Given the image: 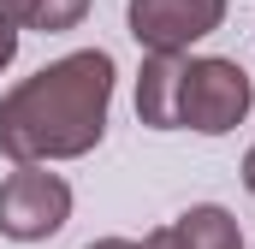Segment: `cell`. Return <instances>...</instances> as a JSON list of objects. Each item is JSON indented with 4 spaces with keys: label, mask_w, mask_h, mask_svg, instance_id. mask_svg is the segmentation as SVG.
Listing matches in <instances>:
<instances>
[{
    "label": "cell",
    "mask_w": 255,
    "mask_h": 249,
    "mask_svg": "<svg viewBox=\"0 0 255 249\" xmlns=\"http://www.w3.org/2000/svg\"><path fill=\"white\" fill-rule=\"evenodd\" d=\"M166 232H172V244H178V249H244L238 220H232L220 202H196V208H184Z\"/></svg>",
    "instance_id": "obj_6"
},
{
    "label": "cell",
    "mask_w": 255,
    "mask_h": 249,
    "mask_svg": "<svg viewBox=\"0 0 255 249\" xmlns=\"http://www.w3.org/2000/svg\"><path fill=\"white\" fill-rule=\"evenodd\" d=\"M226 18V0H130L125 24L136 48L148 54H190V42L214 36Z\"/></svg>",
    "instance_id": "obj_4"
},
{
    "label": "cell",
    "mask_w": 255,
    "mask_h": 249,
    "mask_svg": "<svg viewBox=\"0 0 255 249\" xmlns=\"http://www.w3.org/2000/svg\"><path fill=\"white\" fill-rule=\"evenodd\" d=\"M12 54H18V24H12V18H0V71L12 65Z\"/></svg>",
    "instance_id": "obj_9"
},
{
    "label": "cell",
    "mask_w": 255,
    "mask_h": 249,
    "mask_svg": "<svg viewBox=\"0 0 255 249\" xmlns=\"http://www.w3.org/2000/svg\"><path fill=\"white\" fill-rule=\"evenodd\" d=\"M30 12H36V0H0V18H12L18 30H30Z\"/></svg>",
    "instance_id": "obj_8"
},
{
    "label": "cell",
    "mask_w": 255,
    "mask_h": 249,
    "mask_svg": "<svg viewBox=\"0 0 255 249\" xmlns=\"http://www.w3.org/2000/svg\"><path fill=\"white\" fill-rule=\"evenodd\" d=\"M71 220V184L48 172L42 160L18 166L0 178V238L12 244H42Z\"/></svg>",
    "instance_id": "obj_3"
},
{
    "label": "cell",
    "mask_w": 255,
    "mask_h": 249,
    "mask_svg": "<svg viewBox=\"0 0 255 249\" xmlns=\"http://www.w3.org/2000/svg\"><path fill=\"white\" fill-rule=\"evenodd\" d=\"M178 89H184V54H148L136 71V119L148 130H178Z\"/></svg>",
    "instance_id": "obj_5"
},
{
    "label": "cell",
    "mask_w": 255,
    "mask_h": 249,
    "mask_svg": "<svg viewBox=\"0 0 255 249\" xmlns=\"http://www.w3.org/2000/svg\"><path fill=\"white\" fill-rule=\"evenodd\" d=\"M244 190H250V196H255V148H250V154H244Z\"/></svg>",
    "instance_id": "obj_12"
},
{
    "label": "cell",
    "mask_w": 255,
    "mask_h": 249,
    "mask_svg": "<svg viewBox=\"0 0 255 249\" xmlns=\"http://www.w3.org/2000/svg\"><path fill=\"white\" fill-rule=\"evenodd\" d=\"M83 249H142V244H130V238H101V244H83Z\"/></svg>",
    "instance_id": "obj_11"
},
{
    "label": "cell",
    "mask_w": 255,
    "mask_h": 249,
    "mask_svg": "<svg viewBox=\"0 0 255 249\" xmlns=\"http://www.w3.org/2000/svg\"><path fill=\"white\" fill-rule=\"evenodd\" d=\"M113 77L119 71L107 48H77L65 60L42 65L36 77H24L12 95H0V154L12 166L83 160L107 136Z\"/></svg>",
    "instance_id": "obj_1"
},
{
    "label": "cell",
    "mask_w": 255,
    "mask_h": 249,
    "mask_svg": "<svg viewBox=\"0 0 255 249\" xmlns=\"http://www.w3.org/2000/svg\"><path fill=\"white\" fill-rule=\"evenodd\" d=\"M142 249H178V244H172V232L160 226V232H148V238H142Z\"/></svg>",
    "instance_id": "obj_10"
},
{
    "label": "cell",
    "mask_w": 255,
    "mask_h": 249,
    "mask_svg": "<svg viewBox=\"0 0 255 249\" xmlns=\"http://www.w3.org/2000/svg\"><path fill=\"white\" fill-rule=\"evenodd\" d=\"M83 12H89V0H36V12H30V30H42V36H60V30H77V24H83Z\"/></svg>",
    "instance_id": "obj_7"
},
{
    "label": "cell",
    "mask_w": 255,
    "mask_h": 249,
    "mask_svg": "<svg viewBox=\"0 0 255 249\" xmlns=\"http://www.w3.org/2000/svg\"><path fill=\"white\" fill-rule=\"evenodd\" d=\"M255 107V83L238 60L220 54H184V89H178V130H202V136H226L250 119Z\"/></svg>",
    "instance_id": "obj_2"
}]
</instances>
